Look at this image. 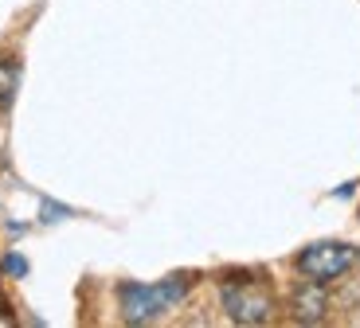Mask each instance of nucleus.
<instances>
[{
    "label": "nucleus",
    "mask_w": 360,
    "mask_h": 328,
    "mask_svg": "<svg viewBox=\"0 0 360 328\" xmlns=\"http://www.w3.org/2000/svg\"><path fill=\"white\" fill-rule=\"evenodd\" d=\"M188 289H192V277H184V274L165 277L157 285L126 282V285H117V305H122V317L129 324H145V320H157L169 309H176L188 297Z\"/></svg>",
    "instance_id": "nucleus-1"
},
{
    "label": "nucleus",
    "mask_w": 360,
    "mask_h": 328,
    "mask_svg": "<svg viewBox=\"0 0 360 328\" xmlns=\"http://www.w3.org/2000/svg\"><path fill=\"white\" fill-rule=\"evenodd\" d=\"M219 301H224V313L235 324H266L274 317V293L266 289L262 277H251V274L224 277Z\"/></svg>",
    "instance_id": "nucleus-2"
},
{
    "label": "nucleus",
    "mask_w": 360,
    "mask_h": 328,
    "mask_svg": "<svg viewBox=\"0 0 360 328\" xmlns=\"http://www.w3.org/2000/svg\"><path fill=\"white\" fill-rule=\"evenodd\" d=\"M356 266V250L345 242H314L297 254V274L309 282H337Z\"/></svg>",
    "instance_id": "nucleus-3"
},
{
    "label": "nucleus",
    "mask_w": 360,
    "mask_h": 328,
    "mask_svg": "<svg viewBox=\"0 0 360 328\" xmlns=\"http://www.w3.org/2000/svg\"><path fill=\"white\" fill-rule=\"evenodd\" d=\"M325 309H329V293H325V282H309L294 293V317L314 324V320H325Z\"/></svg>",
    "instance_id": "nucleus-4"
},
{
    "label": "nucleus",
    "mask_w": 360,
    "mask_h": 328,
    "mask_svg": "<svg viewBox=\"0 0 360 328\" xmlns=\"http://www.w3.org/2000/svg\"><path fill=\"white\" fill-rule=\"evenodd\" d=\"M20 86V63L16 55H0V106H8Z\"/></svg>",
    "instance_id": "nucleus-5"
},
{
    "label": "nucleus",
    "mask_w": 360,
    "mask_h": 328,
    "mask_svg": "<svg viewBox=\"0 0 360 328\" xmlns=\"http://www.w3.org/2000/svg\"><path fill=\"white\" fill-rule=\"evenodd\" d=\"M4 270H8V274H27V262H24V258H16V254H8V258H4Z\"/></svg>",
    "instance_id": "nucleus-6"
}]
</instances>
